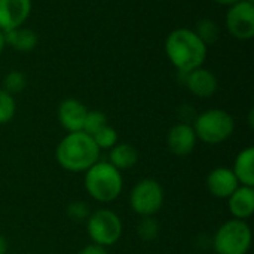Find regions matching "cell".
I'll list each match as a JSON object with an SVG mask.
<instances>
[{
  "mask_svg": "<svg viewBox=\"0 0 254 254\" xmlns=\"http://www.w3.org/2000/svg\"><path fill=\"white\" fill-rule=\"evenodd\" d=\"M165 54L179 73H189L202 67L207 58V45L190 28H177L165 39Z\"/></svg>",
  "mask_w": 254,
  "mask_h": 254,
  "instance_id": "cell-1",
  "label": "cell"
},
{
  "mask_svg": "<svg viewBox=\"0 0 254 254\" xmlns=\"http://www.w3.org/2000/svg\"><path fill=\"white\" fill-rule=\"evenodd\" d=\"M55 158L65 171L85 173L100 161V149L89 134L83 131L68 132L58 143Z\"/></svg>",
  "mask_w": 254,
  "mask_h": 254,
  "instance_id": "cell-2",
  "label": "cell"
},
{
  "mask_svg": "<svg viewBox=\"0 0 254 254\" xmlns=\"http://www.w3.org/2000/svg\"><path fill=\"white\" fill-rule=\"evenodd\" d=\"M85 189L92 199L103 204L112 202L122 193V173L109 161H98L85 171Z\"/></svg>",
  "mask_w": 254,
  "mask_h": 254,
  "instance_id": "cell-3",
  "label": "cell"
},
{
  "mask_svg": "<svg viewBox=\"0 0 254 254\" xmlns=\"http://www.w3.org/2000/svg\"><path fill=\"white\" fill-rule=\"evenodd\" d=\"M192 127L196 138L202 143L220 144L234 134L235 121L226 110L210 109L198 115Z\"/></svg>",
  "mask_w": 254,
  "mask_h": 254,
  "instance_id": "cell-4",
  "label": "cell"
},
{
  "mask_svg": "<svg viewBox=\"0 0 254 254\" xmlns=\"http://www.w3.org/2000/svg\"><path fill=\"white\" fill-rule=\"evenodd\" d=\"M252 229L246 220L231 219L213 235L211 247L216 254H247L252 247Z\"/></svg>",
  "mask_w": 254,
  "mask_h": 254,
  "instance_id": "cell-5",
  "label": "cell"
},
{
  "mask_svg": "<svg viewBox=\"0 0 254 254\" xmlns=\"http://www.w3.org/2000/svg\"><path fill=\"white\" fill-rule=\"evenodd\" d=\"M86 229L94 244L110 247L121 240L124 226L121 217L115 211L109 208H100L91 213V216L88 217Z\"/></svg>",
  "mask_w": 254,
  "mask_h": 254,
  "instance_id": "cell-6",
  "label": "cell"
},
{
  "mask_svg": "<svg viewBox=\"0 0 254 254\" xmlns=\"http://www.w3.org/2000/svg\"><path fill=\"white\" fill-rule=\"evenodd\" d=\"M165 193L161 183L155 179H143L131 189L129 207L140 217H150L161 211Z\"/></svg>",
  "mask_w": 254,
  "mask_h": 254,
  "instance_id": "cell-7",
  "label": "cell"
},
{
  "mask_svg": "<svg viewBox=\"0 0 254 254\" xmlns=\"http://www.w3.org/2000/svg\"><path fill=\"white\" fill-rule=\"evenodd\" d=\"M226 28L238 40H250L254 36V3L241 0L226 13Z\"/></svg>",
  "mask_w": 254,
  "mask_h": 254,
  "instance_id": "cell-8",
  "label": "cell"
},
{
  "mask_svg": "<svg viewBox=\"0 0 254 254\" xmlns=\"http://www.w3.org/2000/svg\"><path fill=\"white\" fill-rule=\"evenodd\" d=\"M31 0H0V30L9 31L28 19L31 13Z\"/></svg>",
  "mask_w": 254,
  "mask_h": 254,
  "instance_id": "cell-9",
  "label": "cell"
},
{
  "mask_svg": "<svg viewBox=\"0 0 254 254\" xmlns=\"http://www.w3.org/2000/svg\"><path fill=\"white\" fill-rule=\"evenodd\" d=\"M186 88L199 98H210L219 89V80L216 74L207 68L198 67L189 73H180Z\"/></svg>",
  "mask_w": 254,
  "mask_h": 254,
  "instance_id": "cell-10",
  "label": "cell"
},
{
  "mask_svg": "<svg viewBox=\"0 0 254 254\" xmlns=\"http://www.w3.org/2000/svg\"><path fill=\"white\" fill-rule=\"evenodd\" d=\"M196 134L193 127L188 122H180L171 127L167 135L168 150L176 156H186L193 152L196 146Z\"/></svg>",
  "mask_w": 254,
  "mask_h": 254,
  "instance_id": "cell-11",
  "label": "cell"
},
{
  "mask_svg": "<svg viewBox=\"0 0 254 254\" xmlns=\"http://www.w3.org/2000/svg\"><path fill=\"white\" fill-rule=\"evenodd\" d=\"M57 115L64 129H67L68 132H77L83 129L88 109L82 101L76 98H67L60 103Z\"/></svg>",
  "mask_w": 254,
  "mask_h": 254,
  "instance_id": "cell-12",
  "label": "cell"
},
{
  "mask_svg": "<svg viewBox=\"0 0 254 254\" xmlns=\"http://www.w3.org/2000/svg\"><path fill=\"white\" fill-rule=\"evenodd\" d=\"M240 186L232 168L217 167L210 171L207 176V189L208 192L219 199H228L235 189Z\"/></svg>",
  "mask_w": 254,
  "mask_h": 254,
  "instance_id": "cell-13",
  "label": "cell"
},
{
  "mask_svg": "<svg viewBox=\"0 0 254 254\" xmlns=\"http://www.w3.org/2000/svg\"><path fill=\"white\" fill-rule=\"evenodd\" d=\"M228 208L234 219L247 220L254 213V189L250 186H238L228 198Z\"/></svg>",
  "mask_w": 254,
  "mask_h": 254,
  "instance_id": "cell-14",
  "label": "cell"
},
{
  "mask_svg": "<svg viewBox=\"0 0 254 254\" xmlns=\"http://www.w3.org/2000/svg\"><path fill=\"white\" fill-rule=\"evenodd\" d=\"M232 171L241 186L254 188V147H247L237 155Z\"/></svg>",
  "mask_w": 254,
  "mask_h": 254,
  "instance_id": "cell-15",
  "label": "cell"
},
{
  "mask_svg": "<svg viewBox=\"0 0 254 254\" xmlns=\"http://www.w3.org/2000/svg\"><path fill=\"white\" fill-rule=\"evenodd\" d=\"M137 161H138V152L129 143H118L109 152V162L121 173L124 170L132 168L137 164Z\"/></svg>",
  "mask_w": 254,
  "mask_h": 254,
  "instance_id": "cell-16",
  "label": "cell"
},
{
  "mask_svg": "<svg viewBox=\"0 0 254 254\" xmlns=\"http://www.w3.org/2000/svg\"><path fill=\"white\" fill-rule=\"evenodd\" d=\"M4 42L6 45L12 46L13 49L19 52H30L36 48L39 37L34 30L25 28V27H18L9 31H4Z\"/></svg>",
  "mask_w": 254,
  "mask_h": 254,
  "instance_id": "cell-17",
  "label": "cell"
},
{
  "mask_svg": "<svg viewBox=\"0 0 254 254\" xmlns=\"http://www.w3.org/2000/svg\"><path fill=\"white\" fill-rule=\"evenodd\" d=\"M193 31L196 33V36H198L205 45L214 43V42L219 39V34H220L219 25H217L213 19H208V18L199 19Z\"/></svg>",
  "mask_w": 254,
  "mask_h": 254,
  "instance_id": "cell-18",
  "label": "cell"
},
{
  "mask_svg": "<svg viewBox=\"0 0 254 254\" xmlns=\"http://www.w3.org/2000/svg\"><path fill=\"white\" fill-rule=\"evenodd\" d=\"M159 222L150 216V217H141V220L137 225V234L140 237V240H143L144 243H152L159 237Z\"/></svg>",
  "mask_w": 254,
  "mask_h": 254,
  "instance_id": "cell-19",
  "label": "cell"
},
{
  "mask_svg": "<svg viewBox=\"0 0 254 254\" xmlns=\"http://www.w3.org/2000/svg\"><path fill=\"white\" fill-rule=\"evenodd\" d=\"M25 86H27V77L22 71H18V70L9 71L3 79V89L9 92L10 95L22 92Z\"/></svg>",
  "mask_w": 254,
  "mask_h": 254,
  "instance_id": "cell-20",
  "label": "cell"
},
{
  "mask_svg": "<svg viewBox=\"0 0 254 254\" xmlns=\"http://www.w3.org/2000/svg\"><path fill=\"white\" fill-rule=\"evenodd\" d=\"M107 124V116L100 112V110H88V115L85 118V124H83V132L94 135L95 132H98L101 128H104Z\"/></svg>",
  "mask_w": 254,
  "mask_h": 254,
  "instance_id": "cell-21",
  "label": "cell"
},
{
  "mask_svg": "<svg viewBox=\"0 0 254 254\" xmlns=\"http://www.w3.org/2000/svg\"><path fill=\"white\" fill-rule=\"evenodd\" d=\"M16 112V103L13 95L6 92L4 89H0V125H4L10 122Z\"/></svg>",
  "mask_w": 254,
  "mask_h": 254,
  "instance_id": "cell-22",
  "label": "cell"
},
{
  "mask_svg": "<svg viewBox=\"0 0 254 254\" xmlns=\"http://www.w3.org/2000/svg\"><path fill=\"white\" fill-rule=\"evenodd\" d=\"M95 141V144L98 146V149H112L115 144H118V132L115 128H112L110 125H106L104 128H101L98 132H95L94 135H91Z\"/></svg>",
  "mask_w": 254,
  "mask_h": 254,
  "instance_id": "cell-23",
  "label": "cell"
},
{
  "mask_svg": "<svg viewBox=\"0 0 254 254\" xmlns=\"http://www.w3.org/2000/svg\"><path fill=\"white\" fill-rule=\"evenodd\" d=\"M67 217L71 220V222H76V223H82V222H86L88 217L91 216V210H89V204L85 202V201H73L67 205Z\"/></svg>",
  "mask_w": 254,
  "mask_h": 254,
  "instance_id": "cell-24",
  "label": "cell"
},
{
  "mask_svg": "<svg viewBox=\"0 0 254 254\" xmlns=\"http://www.w3.org/2000/svg\"><path fill=\"white\" fill-rule=\"evenodd\" d=\"M77 254H107V250H106V247H101V246L92 243V244L85 246Z\"/></svg>",
  "mask_w": 254,
  "mask_h": 254,
  "instance_id": "cell-25",
  "label": "cell"
},
{
  "mask_svg": "<svg viewBox=\"0 0 254 254\" xmlns=\"http://www.w3.org/2000/svg\"><path fill=\"white\" fill-rule=\"evenodd\" d=\"M7 253V241L3 235H0V254Z\"/></svg>",
  "mask_w": 254,
  "mask_h": 254,
  "instance_id": "cell-26",
  "label": "cell"
},
{
  "mask_svg": "<svg viewBox=\"0 0 254 254\" xmlns=\"http://www.w3.org/2000/svg\"><path fill=\"white\" fill-rule=\"evenodd\" d=\"M214 1L219 3V4H223V6H232V4H235V3H238L241 0H214Z\"/></svg>",
  "mask_w": 254,
  "mask_h": 254,
  "instance_id": "cell-27",
  "label": "cell"
},
{
  "mask_svg": "<svg viewBox=\"0 0 254 254\" xmlns=\"http://www.w3.org/2000/svg\"><path fill=\"white\" fill-rule=\"evenodd\" d=\"M6 42H4V31L0 30V54L3 52V48H4Z\"/></svg>",
  "mask_w": 254,
  "mask_h": 254,
  "instance_id": "cell-28",
  "label": "cell"
},
{
  "mask_svg": "<svg viewBox=\"0 0 254 254\" xmlns=\"http://www.w3.org/2000/svg\"><path fill=\"white\" fill-rule=\"evenodd\" d=\"M30 254H31V253H30Z\"/></svg>",
  "mask_w": 254,
  "mask_h": 254,
  "instance_id": "cell-29",
  "label": "cell"
}]
</instances>
